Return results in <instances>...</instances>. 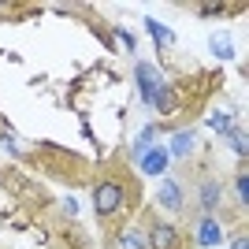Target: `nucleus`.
I'll use <instances>...</instances> for the list:
<instances>
[{
    "label": "nucleus",
    "mask_w": 249,
    "mask_h": 249,
    "mask_svg": "<svg viewBox=\"0 0 249 249\" xmlns=\"http://www.w3.org/2000/svg\"><path fill=\"white\" fill-rule=\"evenodd\" d=\"M201 205H205V208L219 205V186H216V182H205V186H201Z\"/></svg>",
    "instance_id": "nucleus-11"
},
{
    "label": "nucleus",
    "mask_w": 249,
    "mask_h": 249,
    "mask_svg": "<svg viewBox=\"0 0 249 249\" xmlns=\"http://www.w3.org/2000/svg\"><path fill=\"white\" fill-rule=\"evenodd\" d=\"M160 205H164V208H175V212H178V208L186 205V197H182V186L167 178L164 186H160Z\"/></svg>",
    "instance_id": "nucleus-5"
},
{
    "label": "nucleus",
    "mask_w": 249,
    "mask_h": 249,
    "mask_svg": "<svg viewBox=\"0 0 249 249\" xmlns=\"http://www.w3.org/2000/svg\"><path fill=\"white\" fill-rule=\"evenodd\" d=\"M142 167H145L149 175H160V171L167 167V153H164V149H153V153L145 156V164H142Z\"/></svg>",
    "instance_id": "nucleus-8"
},
{
    "label": "nucleus",
    "mask_w": 249,
    "mask_h": 249,
    "mask_svg": "<svg viewBox=\"0 0 249 249\" xmlns=\"http://www.w3.org/2000/svg\"><path fill=\"white\" fill-rule=\"evenodd\" d=\"M134 74H138V89L145 93V101H153V93L164 86V82H160V74H156V67H153V63H138Z\"/></svg>",
    "instance_id": "nucleus-3"
},
{
    "label": "nucleus",
    "mask_w": 249,
    "mask_h": 249,
    "mask_svg": "<svg viewBox=\"0 0 249 249\" xmlns=\"http://www.w3.org/2000/svg\"><path fill=\"white\" fill-rule=\"evenodd\" d=\"M153 104H156V112H171V108H175V97H171V89H167V86H160V89H156L153 93Z\"/></svg>",
    "instance_id": "nucleus-9"
},
{
    "label": "nucleus",
    "mask_w": 249,
    "mask_h": 249,
    "mask_svg": "<svg viewBox=\"0 0 249 249\" xmlns=\"http://www.w3.org/2000/svg\"><path fill=\"white\" fill-rule=\"evenodd\" d=\"M246 190H249V178H246V171L238 175V201H246Z\"/></svg>",
    "instance_id": "nucleus-15"
},
{
    "label": "nucleus",
    "mask_w": 249,
    "mask_h": 249,
    "mask_svg": "<svg viewBox=\"0 0 249 249\" xmlns=\"http://www.w3.org/2000/svg\"><path fill=\"white\" fill-rule=\"evenodd\" d=\"M93 205H97V216L101 219H112L123 208V186L119 182H101L97 194H93Z\"/></svg>",
    "instance_id": "nucleus-1"
},
{
    "label": "nucleus",
    "mask_w": 249,
    "mask_h": 249,
    "mask_svg": "<svg viewBox=\"0 0 249 249\" xmlns=\"http://www.w3.org/2000/svg\"><path fill=\"white\" fill-rule=\"evenodd\" d=\"M216 11H227V4H201V15H216Z\"/></svg>",
    "instance_id": "nucleus-14"
},
{
    "label": "nucleus",
    "mask_w": 249,
    "mask_h": 249,
    "mask_svg": "<svg viewBox=\"0 0 249 249\" xmlns=\"http://www.w3.org/2000/svg\"><path fill=\"white\" fill-rule=\"evenodd\" d=\"M190 145H194V134H178L175 142H171V153L182 156V153H190Z\"/></svg>",
    "instance_id": "nucleus-12"
},
{
    "label": "nucleus",
    "mask_w": 249,
    "mask_h": 249,
    "mask_svg": "<svg viewBox=\"0 0 249 249\" xmlns=\"http://www.w3.org/2000/svg\"><path fill=\"white\" fill-rule=\"evenodd\" d=\"M153 145V126H145L142 134H138V142H134V156H142V149H149Z\"/></svg>",
    "instance_id": "nucleus-13"
},
{
    "label": "nucleus",
    "mask_w": 249,
    "mask_h": 249,
    "mask_svg": "<svg viewBox=\"0 0 249 249\" xmlns=\"http://www.w3.org/2000/svg\"><path fill=\"white\" fill-rule=\"evenodd\" d=\"M145 26H149V34H153V37H156V45H160V49H167V45L175 41V34L167 30V26H160V22H156V19H145Z\"/></svg>",
    "instance_id": "nucleus-7"
},
{
    "label": "nucleus",
    "mask_w": 249,
    "mask_h": 249,
    "mask_svg": "<svg viewBox=\"0 0 249 249\" xmlns=\"http://www.w3.org/2000/svg\"><path fill=\"white\" fill-rule=\"evenodd\" d=\"M212 52H216L219 60H231V56H234V49H231V37H227V34H216V37H212Z\"/></svg>",
    "instance_id": "nucleus-10"
},
{
    "label": "nucleus",
    "mask_w": 249,
    "mask_h": 249,
    "mask_svg": "<svg viewBox=\"0 0 249 249\" xmlns=\"http://www.w3.org/2000/svg\"><path fill=\"white\" fill-rule=\"evenodd\" d=\"M197 238H201V246H216V242H219V227H216V219H201Z\"/></svg>",
    "instance_id": "nucleus-6"
},
{
    "label": "nucleus",
    "mask_w": 249,
    "mask_h": 249,
    "mask_svg": "<svg viewBox=\"0 0 249 249\" xmlns=\"http://www.w3.org/2000/svg\"><path fill=\"white\" fill-rule=\"evenodd\" d=\"M115 246L119 249H149V234H145V227H126L115 234Z\"/></svg>",
    "instance_id": "nucleus-4"
},
{
    "label": "nucleus",
    "mask_w": 249,
    "mask_h": 249,
    "mask_svg": "<svg viewBox=\"0 0 249 249\" xmlns=\"http://www.w3.org/2000/svg\"><path fill=\"white\" fill-rule=\"evenodd\" d=\"M249 242H246V234H238V238H234V249H246Z\"/></svg>",
    "instance_id": "nucleus-16"
},
{
    "label": "nucleus",
    "mask_w": 249,
    "mask_h": 249,
    "mask_svg": "<svg viewBox=\"0 0 249 249\" xmlns=\"http://www.w3.org/2000/svg\"><path fill=\"white\" fill-rule=\"evenodd\" d=\"M149 249H182V234L175 223H153L149 227Z\"/></svg>",
    "instance_id": "nucleus-2"
}]
</instances>
